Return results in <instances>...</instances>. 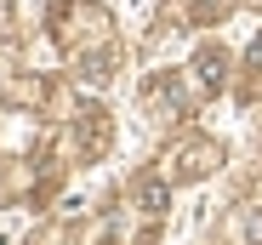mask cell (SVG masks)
<instances>
[{
	"label": "cell",
	"mask_w": 262,
	"mask_h": 245,
	"mask_svg": "<svg viewBox=\"0 0 262 245\" xmlns=\"http://www.w3.org/2000/svg\"><path fill=\"white\" fill-rule=\"evenodd\" d=\"M223 69H228V57L216 52V46L200 52V57H194V80H200V92H223Z\"/></svg>",
	"instance_id": "cell-1"
},
{
	"label": "cell",
	"mask_w": 262,
	"mask_h": 245,
	"mask_svg": "<svg viewBox=\"0 0 262 245\" xmlns=\"http://www.w3.org/2000/svg\"><path fill=\"white\" fill-rule=\"evenodd\" d=\"M211 166H216V148H211V143H194V148L177 154V177H200V171H211Z\"/></svg>",
	"instance_id": "cell-2"
},
{
	"label": "cell",
	"mask_w": 262,
	"mask_h": 245,
	"mask_svg": "<svg viewBox=\"0 0 262 245\" xmlns=\"http://www.w3.org/2000/svg\"><path fill=\"white\" fill-rule=\"evenodd\" d=\"M137 199H143V211H148V217H160V211L171 206V194H165V183H154V177H143V183H137Z\"/></svg>",
	"instance_id": "cell-3"
},
{
	"label": "cell",
	"mask_w": 262,
	"mask_h": 245,
	"mask_svg": "<svg viewBox=\"0 0 262 245\" xmlns=\"http://www.w3.org/2000/svg\"><path fill=\"white\" fill-rule=\"evenodd\" d=\"M80 131H85V154H97L103 137H108V126H103V114H97V108H85V114H80Z\"/></svg>",
	"instance_id": "cell-4"
},
{
	"label": "cell",
	"mask_w": 262,
	"mask_h": 245,
	"mask_svg": "<svg viewBox=\"0 0 262 245\" xmlns=\"http://www.w3.org/2000/svg\"><path fill=\"white\" fill-rule=\"evenodd\" d=\"M228 12V0H194V17L200 23H211V17H223Z\"/></svg>",
	"instance_id": "cell-5"
},
{
	"label": "cell",
	"mask_w": 262,
	"mask_h": 245,
	"mask_svg": "<svg viewBox=\"0 0 262 245\" xmlns=\"http://www.w3.org/2000/svg\"><path fill=\"white\" fill-rule=\"evenodd\" d=\"M256 245H262V222H256Z\"/></svg>",
	"instance_id": "cell-6"
}]
</instances>
